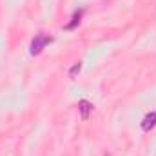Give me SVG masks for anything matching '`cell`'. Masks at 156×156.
<instances>
[{
	"label": "cell",
	"mask_w": 156,
	"mask_h": 156,
	"mask_svg": "<svg viewBox=\"0 0 156 156\" xmlns=\"http://www.w3.org/2000/svg\"><path fill=\"white\" fill-rule=\"evenodd\" d=\"M49 42H53V38L49 37V35H44V33H40L35 37V40L31 42V55H38L40 51L49 44Z\"/></svg>",
	"instance_id": "cell-1"
},
{
	"label": "cell",
	"mask_w": 156,
	"mask_h": 156,
	"mask_svg": "<svg viewBox=\"0 0 156 156\" xmlns=\"http://www.w3.org/2000/svg\"><path fill=\"white\" fill-rule=\"evenodd\" d=\"M154 125H156V111L154 113H149L147 116L144 118V122H142V129L147 133V131H151Z\"/></svg>",
	"instance_id": "cell-2"
},
{
	"label": "cell",
	"mask_w": 156,
	"mask_h": 156,
	"mask_svg": "<svg viewBox=\"0 0 156 156\" xmlns=\"http://www.w3.org/2000/svg\"><path fill=\"white\" fill-rule=\"evenodd\" d=\"M78 109H80V113H82V118L87 120V118H89V113L93 111V104L87 102V100H80V102H78Z\"/></svg>",
	"instance_id": "cell-3"
},
{
	"label": "cell",
	"mask_w": 156,
	"mask_h": 156,
	"mask_svg": "<svg viewBox=\"0 0 156 156\" xmlns=\"http://www.w3.org/2000/svg\"><path fill=\"white\" fill-rule=\"evenodd\" d=\"M80 15H82V11H80V13H76V15L73 16V22H71V24H67V26H66V29H73L76 24H80Z\"/></svg>",
	"instance_id": "cell-4"
},
{
	"label": "cell",
	"mask_w": 156,
	"mask_h": 156,
	"mask_svg": "<svg viewBox=\"0 0 156 156\" xmlns=\"http://www.w3.org/2000/svg\"><path fill=\"white\" fill-rule=\"evenodd\" d=\"M80 69H82V64H80V62H78V64H75V66L71 67V71H69L71 78H75V76H76L78 73H80Z\"/></svg>",
	"instance_id": "cell-5"
}]
</instances>
